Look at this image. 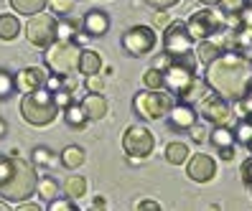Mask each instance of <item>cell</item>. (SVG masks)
<instances>
[{"label":"cell","mask_w":252,"mask_h":211,"mask_svg":"<svg viewBox=\"0 0 252 211\" xmlns=\"http://www.w3.org/2000/svg\"><path fill=\"white\" fill-rule=\"evenodd\" d=\"M206 87L224 97L227 102H237L252 82V59L242 51H224L206 64Z\"/></svg>","instance_id":"6da1fadb"},{"label":"cell","mask_w":252,"mask_h":211,"mask_svg":"<svg viewBox=\"0 0 252 211\" xmlns=\"http://www.w3.org/2000/svg\"><path fill=\"white\" fill-rule=\"evenodd\" d=\"M196 54L191 51L186 56H173L171 64L163 69V89L179 102H199L206 94V82L196 74Z\"/></svg>","instance_id":"7a4b0ae2"},{"label":"cell","mask_w":252,"mask_h":211,"mask_svg":"<svg viewBox=\"0 0 252 211\" xmlns=\"http://www.w3.org/2000/svg\"><path fill=\"white\" fill-rule=\"evenodd\" d=\"M36 168L33 163L18 158V153L0 155V199L8 204H21L36 193Z\"/></svg>","instance_id":"3957f363"},{"label":"cell","mask_w":252,"mask_h":211,"mask_svg":"<svg viewBox=\"0 0 252 211\" xmlns=\"http://www.w3.org/2000/svg\"><path fill=\"white\" fill-rule=\"evenodd\" d=\"M56 102H54V94L49 92L46 87L41 89H33V92H26L23 99H21V115L28 125H36V127H46L56 120Z\"/></svg>","instance_id":"277c9868"},{"label":"cell","mask_w":252,"mask_h":211,"mask_svg":"<svg viewBox=\"0 0 252 211\" xmlns=\"http://www.w3.org/2000/svg\"><path fill=\"white\" fill-rule=\"evenodd\" d=\"M43 66L51 74L62 77H74L79 66V46L77 41H54L51 46L43 49Z\"/></svg>","instance_id":"5b68a950"},{"label":"cell","mask_w":252,"mask_h":211,"mask_svg":"<svg viewBox=\"0 0 252 211\" xmlns=\"http://www.w3.org/2000/svg\"><path fill=\"white\" fill-rule=\"evenodd\" d=\"M171 107H173V94H168L166 89H143L132 97V110L145 122L166 120Z\"/></svg>","instance_id":"8992f818"},{"label":"cell","mask_w":252,"mask_h":211,"mask_svg":"<svg viewBox=\"0 0 252 211\" xmlns=\"http://www.w3.org/2000/svg\"><path fill=\"white\" fill-rule=\"evenodd\" d=\"M189 33L194 36V41H204V38H212L214 33L229 28V18H227V10H219L214 5H206L201 10H194L191 18L186 21Z\"/></svg>","instance_id":"52a82bcc"},{"label":"cell","mask_w":252,"mask_h":211,"mask_svg":"<svg viewBox=\"0 0 252 211\" xmlns=\"http://www.w3.org/2000/svg\"><path fill=\"white\" fill-rule=\"evenodd\" d=\"M26 36L33 43L36 49H46L56 41V18L51 13H36V16H28L26 23Z\"/></svg>","instance_id":"ba28073f"},{"label":"cell","mask_w":252,"mask_h":211,"mask_svg":"<svg viewBox=\"0 0 252 211\" xmlns=\"http://www.w3.org/2000/svg\"><path fill=\"white\" fill-rule=\"evenodd\" d=\"M123 43V49L130 54V56H145V54H151L156 49V43H158V36L153 33V28L151 26H132L127 28V31L123 33L120 38Z\"/></svg>","instance_id":"9c48e42d"},{"label":"cell","mask_w":252,"mask_h":211,"mask_svg":"<svg viewBox=\"0 0 252 211\" xmlns=\"http://www.w3.org/2000/svg\"><path fill=\"white\" fill-rule=\"evenodd\" d=\"M156 148L153 132L145 125H130L123 135V150L130 158H148Z\"/></svg>","instance_id":"30bf717a"},{"label":"cell","mask_w":252,"mask_h":211,"mask_svg":"<svg viewBox=\"0 0 252 211\" xmlns=\"http://www.w3.org/2000/svg\"><path fill=\"white\" fill-rule=\"evenodd\" d=\"M163 51L171 56H186L194 51V36L189 33V28L184 21L168 23L166 33H163Z\"/></svg>","instance_id":"8fae6325"},{"label":"cell","mask_w":252,"mask_h":211,"mask_svg":"<svg viewBox=\"0 0 252 211\" xmlns=\"http://www.w3.org/2000/svg\"><path fill=\"white\" fill-rule=\"evenodd\" d=\"M199 115L212 125H227L232 120V107L224 97H219L214 92V94H204L199 99Z\"/></svg>","instance_id":"7c38bea8"},{"label":"cell","mask_w":252,"mask_h":211,"mask_svg":"<svg viewBox=\"0 0 252 211\" xmlns=\"http://www.w3.org/2000/svg\"><path fill=\"white\" fill-rule=\"evenodd\" d=\"M186 173L191 181H196V183H209V181L217 176V163L212 155L206 153H196L186 160Z\"/></svg>","instance_id":"4fadbf2b"},{"label":"cell","mask_w":252,"mask_h":211,"mask_svg":"<svg viewBox=\"0 0 252 211\" xmlns=\"http://www.w3.org/2000/svg\"><path fill=\"white\" fill-rule=\"evenodd\" d=\"M166 122H168L171 130H179V132L191 130V127L196 125V110H194V104H191V102H173L171 112L166 115Z\"/></svg>","instance_id":"5bb4252c"},{"label":"cell","mask_w":252,"mask_h":211,"mask_svg":"<svg viewBox=\"0 0 252 211\" xmlns=\"http://www.w3.org/2000/svg\"><path fill=\"white\" fill-rule=\"evenodd\" d=\"M82 31L90 36V38H99L110 31V16L105 10H87V16L82 21Z\"/></svg>","instance_id":"9a60e30c"},{"label":"cell","mask_w":252,"mask_h":211,"mask_svg":"<svg viewBox=\"0 0 252 211\" xmlns=\"http://www.w3.org/2000/svg\"><path fill=\"white\" fill-rule=\"evenodd\" d=\"M43 82H46V71L41 66H26L16 77V89L26 94V92H33V89H41Z\"/></svg>","instance_id":"2e32d148"},{"label":"cell","mask_w":252,"mask_h":211,"mask_svg":"<svg viewBox=\"0 0 252 211\" xmlns=\"http://www.w3.org/2000/svg\"><path fill=\"white\" fill-rule=\"evenodd\" d=\"M82 110H84V115L90 117V120H102L107 115V99L102 97V94H94V92H90L82 102Z\"/></svg>","instance_id":"e0dca14e"},{"label":"cell","mask_w":252,"mask_h":211,"mask_svg":"<svg viewBox=\"0 0 252 211\" xmlns=\"http://www.w3.org/2000/svg\"><path fill=\"white\" fill-rule=\"evenodd\" d=\"M84 77H90V74H99V69H102V56L97 54V51H92V49H84V51H79V66H77Z\"/></svg>","instance_id":"ac0fdd59"},{"label":"cell","mask_w":252,"mask_h":211,"mask_svg":"<svg viewBox=\"0 0 252 211\" xmlns=\"http://www.w3.org/2000/svg\"><path fill=\"white\" fill-rule=\"evenodd\" d=\"M21 33V21L13 13H0V41H16Z\"/></svg>","instance_id":"d6986e66"},{"label":"cell","mask_w":252,"mask_h":211,"mask_svg":"<svg viewBox=\"0 0 252 211\" xmlns=\"http://www.w3.org/2000/svg\"><path fill=\"white\" fill-rule=\"evenodd\" d=\"M206 138L212 140V145L219 150V148H232V145H237L234 143V130L229 127V125H214V130L206 135Z\"/></svg>","instance_id":"ffe728a7"},{"label":"cell","mask_w":252,"mask_h":211,"mask_svg":"<svg viewBox=\"0 0 252 211\" xmlns=\"http://www.w3.org/2000/svg\"><path fill=\"white\" fill-rule=\"evenodd\" d=\"M64 122H66L69 127H77V130H82L87 122H90V117L84 115L82 104H77V102H69L66 107H64Z\"/></svg>","instance_id":"44dd1931"},{"label":"cell","mask_w":252,"mask_h":211,"mask_svg":"<svg viewBox=\"0 0 252 211\" xmlns=\"http://www.w3.org/2000/svg\"><path fill=\"white\" fill-rule=\"evenodd\" d=\"M59 160H62L64 168H69V171H77L79 165L84 163V148H79V145H69V148H64V150H62V155H59Z\"/></svg>","instance_id":"7402d4cb"},{"label":"cell","mask_w":252,"mask_h":211,"mask_svg":"<svg viewBox=\"0 0 252 211\" xmlns=\"http://www.w3.org/2000/svg\"><path fill=\"white\" fill-rule=\"evenodd\" d=\"M59 181L54 178V176H38V181H36V193L41 196L43 201H51V199H56L59 196Z\"/></svg>","instance_id":"603a6c76"},{"label":"cell","mask_w":252,"mask_h":211,"mask_svg":"<svg viewBox=\"0 0 252 211\" xmlns=\"http://www.w3.org/2000/svg\"><path fill=\"white\" fill-rule=\"evenodd\" d=\"M189 145L186 143H181V140H173V143H168L166 145V160L171 163V165H184L186 160H189Z\"/></svg>","instance_id":"cb8c5ba5"},{"label":"cell","mask_w":252,"mask_h":211,"mask_svg":"<svg viewBox=\"0 0 252 211\" xmlns=\"http://www.w3.org/2000/svg\"><path fill=\"white\" fill-rule=\"evenodd\" d=\"M64 193L69 196V199H74V201H79L82 196L87 193V181H84V176H66V181H64Z\"/></svg>","instance_id":"d4e9b609"},{"label":"cell","mask_w":252,"mask_h":211,"mask_svg":"<svg viewBox=\"0 0 252 211\" xmlns=\"http://www.w3.org/2000/svg\"><path fill=\"white\" fill-rule=\"evenodd\" d=\"M79 26L71 18H56V41H77Z\"/></svg>","instance_id":"484cf974"},{"label":"cell","mask_w":252,"mask_h":211,"mask_svg":"<svg viewBox=\"0 0 252 211\" xmlns=\"http://www.w3.org/2000/svg\"><path fill=\"white\" fill-rule=\"evenodd\" d=\"M49 0H10V5L16 13H21V16H36V13H41L43 8H46Z\"/></svg>","instance_id":"4316f807"},{"label":"cell","mask_w":252,"mask_h":211,"mask_svg":"<svg viewBox=\"0 0 252 211\" xmlns=\"http://www.w3.org/2000/svg\"><path fill=\"white\" fill-rule=\"evenodd\" d=\"M194 54H196V61L209 64L212 59H217V56L221 54V49L217 46V43H214L212 38H204V41H199V46L194 49Z\"/></svg>","instance_id":"83f0119b"},{"label":"cell","mask_w":252,"mask_h":211,"mask_svg":"<svg viewBox=\"0 0 252 211\" xmlns=\"http://www.w3.org/2000/svg\"><path fill=\"white\" fill-rule=\"evenodd\" d=\"M46 8L51 10L54 18H69L77 8V0H49Z\"/></svg>","instance_id":"f1b7e54d"},{"label":"cell","mask_w":252,"mask_h":211,"mask_svg":"<svg viewBox=\"0 0 252 211\" xmlns=\"http://www.w3.org/2000/svg\"><path fill=\"white\" fill-rule=\"evenodd\" d=\"M16 94V77L8 69H0V102L10 99Z\"/></svg>","instance_id":"f546056e"},{"label":"cell","mask_w":252,"mask_h":211,"mask_svg":"<svg viewBox=\"0 0 252 211\" xmlns=\"http://www.w3.org/2000/svg\"><path fill=\"white\" fill-rule=\"evenodd\" d=\"M252 138V120L250 117H240V125L234 127V143L247 145Z\"/></svg>","instance_id":"4dcf8cb0"},{"label":"cell","mask_w":252,"mask_h":211,"mask_svg":"<svg viewBox=\"0 0 252 211\" xmlns=\"http://www.w3.org/2000/svg\"><path fill=\"white\" fill-rule=\"evenodd\" d=\"M33 163L36 165H46V168H51V165L56 163V153H51L49 148H43V145H38V148H33Z\"/></svg>","instance_id":"1f68e13d"},{"label":"cell","mask_w":252,"mask_h":211,"mask_svg":"<svg viewBox=\"0 0 252 211\" xmlns=\"http://www.w3.org/2000/svg\"><path fill=\"white\" fill-rule=\"evenodd\" d=\"M143 84H145V89H163V74H160L156 66L145 69V74H143Z\"/></svg>","instance_id":"d6a6232c"},{"label":"cell","mask_w":252,"mask_h":211,"mask_svg":"<svg viewBox=\"0 0 252 211\" xmlns=\"http://www.w3.org/2000/svg\"><path fill=\"white\" fill-rule=\"evenodd\" d=\"M237 112H240L242 117H250V120H252V82H250V87H247V92L237 99Z\"/></svg>","instance_id":"836d02e7"},{"label":"cell","mask_w":252,"mask_h":211,"mask_svg":"<svg viewBox=\"0 0 252 211\" xmlns=\"http://www.w3.org/2000/svg\"><path fill=\"white\" fill-rule=\"evenodd\" d=\"M49 209L51 211H74V209H77V201L69 199V196H64V199H62V196H56V199L49 201Z\"/></svg>","instance_id":"e575fe53"},{"label":"cell","mask_w":252,"mask_h":211,"mask_svg":"<svg viewBox=\"0 0 252 211\" xmlns=\"http://www.w3.org/2000/svg\"><path fill=\"white\" fill-rule=\"evenodd\" d=\"M51 94H54V102H56V107H59V110H64L69 102H74V97H71V92H69L66 87L56 89V92H51Z\"/></svg>","instance_id":"d590c367"},{"label":"cell","mask_w":252,"mask_h":211,"mask_svg":"<svg viewBox=\"0 0 252 211\" xmlns=\"http://www.w3.org/2000/svg\"><path fill=\"white\" fill-rule=\"evenodd\" d=\"M87 89L94 92V94H102V89H105V79H102L99 74H90V77H87Z\"/></svg>","instance_id":"8d00e7d4"},{"label":"cell","mask_w":252,"mask_h":211,"mask_svg":"<svg viewBox=\"0 0 252 211\" xmlns=\"http://www.w3.org/2000/svg\"><path fill=\"white\" fill-rule=\"evenodd\" d=\"M240 176H242V183L252 191V155L242 163V168H240Z\"/></svg>","instance_id":"74e56055"},{"label":"cell","mask_w":252,"mask_h":211,"mask_svg":"<svg viewBox=\"0 0 252 211\" xmlns=\"http://www.w3.org/2000/svg\"><path fill=\"white\" fill-rule=\"evenodd\" d=\"M43 87H46L49 92H56V89H62V87H64V77H62V74H54V77H46Z\"/></svg>","instance_id":"f35d334b"},{"label":"cell","mask_w":252,"mask_h":211,"mask_svg":"<svg viewBox=\"0 0 252 211\" xmlns=\"http://www.w3.org/2000/svg\"><path fill=\"white\" fill-rule=\"evenodd\" d=\"M148 5H153V8H158V10H168V8H173V5H179L181 0H145Z\"/></svg>","instance_id":"ab89813d"},{"label":"cell","mask_w":252,"mask_h":211,"mask_svg":"<svg viewBox=\"0 0 252 211\" xmlns=\"http://www.w3.org/2000/svg\"><path fill=\"white\" fill-rule=\"evenodd\" d=\"M153 23H156V26H166V23H168V13L156 8V13H153Z\"/></svg>","instance_id":"60d3db41"},{"label":"cell","mask_w":252,"mask_h":211,"mask_svg":"<svg viewBox=\"0 0 252 211\" xmlns=\"http://www.w3.org/2000/svg\"><path fill=\"white\" fill-rule=\"evenodd\" d=\"M191 138H194L196 143H204V140H206V132H204L201 127H196V125H194V127H191Z\"/></svg>","instance_id":"b9f144b4"},{"label":"cell","mask_w":252,"mask_h":211,"mask_svg":"<svg viewBox=\"0 0 252 211\" xmlns=\"http://www.w3.org/2000/svg\"><path fill=\"white\" fill-rule=\"evenodd\" d=\"M219 158L221 160H232L234 158V145L232 148H219Z\"/></svg>","instance_id":"7bdbcfd3"},{"label":"cell","mask_w":252,"mask_h":211,"mask_svg":"<svg viewBox=\"0 0 252 211\" xmlns=\"http://www.w3.org/2000/svg\"><path fill=\"white\" fill-rule=\"evenodd\" d=\"M5 135H8V122H5L3 117H0V140H3Z\"/></svg>","instance_id":"ee69618b"},{"label":"cell","mask_w":252,"mask_h":211,"mask_svg":"<svg viewBox=\"0 0 252 211\" xmlns=\"http://www.w3.org/2000/svg\"><path fill=\"white\" fill-rule=\"evenodd\" d=\"M138 209H160V206H158L156 201H140V204H138Z\"/></svg>","instance_id":"f6af8a7d"},{"label":"cell","mask_w":252,"mask_h":211,"mask_svg":"<svg viewBox=\"0 0 252 211\" xmlns=\"http://www.w3.org/2000/svg\"><path fill=\"white\" fill-rule=\"evenodd\" d=\"M21 209H26V211H41L38 204H23V201H21Z\"/></svg>","instance_id":"bcb514c9"},{"label":"cell","mask_w":252,"mask_h":211,"mask_svg":"<svg viewBox=\"0 0 252 211\" xmlns=\"http://www.w3.org/2000/svg\"><path fill=\"white\" fill-rule=\"evenodd\" d=\"M92 206H94V209H105V199H94Z\"/></svg>","instance_id":"7dc6e473"},{"label":"cell","mask_w":252,"mask_h":211,"mask_svg":"<svg viewBox=\"0 0 252 211\" xmlns=\"http://www.w3.org/2000/svg\"><path fill=\"white\" fill-rule=\"evenodd\" d=\"M199 3H204V5H219L221 0H199Z\"/></svg>","instance_id":"c3c4849f"},{"label":"cell","mask_w":252,"mask_h":211,"mask_svg":"<svg viewBox=\"0 0 252 211\" xmlns=\"http://www.w3.org/2000/svg\"><path fill=\"white\" fill-rule=\"evenodd\" d=\"M3 209H8V201H5V204H0V211H3Z\"/></svg>","instance_id":"681fc988"},{"label":"cell","mask_w":252,"mask_h":211,"mask_svg":"<svg viewBox=\"0 0 252 211\" xmlns=\"http://www.w3.org/2000/svg\"><path fill=\"white\" fill-rule=\"evenodd\" d=\"M247 148H250V153H252V138H250V143H247Z\"/></svg>","instance_id":"f907efd6"},{"label":"cell","mask_w":252,"mask_h":211,"mask_svg":"<svg viewBox=\"0 0 252 211\" xmlns=\"http://www.w3.org/2000/svg\"><path fill=\"white\" fill-rule=\"evenodd\" d=\"M245 5H252V0H245Z\"/></svg>","instance_id":"816d5d0a"}]
</instances>
